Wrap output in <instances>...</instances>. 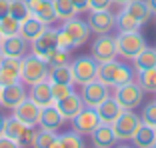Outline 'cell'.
<instances>
[{
    "label": "cell",
    "mask_w": 156,
    "mask_h": 148,
    "mask_svg": "<svg viewBox=\"0 0 156 148\" xmlns=\"http://www.w3.org/2000/svg\"><path fill=\"white\" fill-rule=\"evenodd\" d=\"M90 32L92 30H90V26H88L86 20L74 16V18L62 22V28L58 30V46L66 48V50H72V48L82 46L84 42H88Z\"/></svg>",
    "instance_id": "cell-1"
},
{
    "label": "cell",
    "mask_w": 156,
    "mask_h": 148,
    "mask_svg": "<svg viewBox=\"0 0 156 148\" xmlns=\"http://www.w3.org/2000/svg\"><path fill=\"white\" fill-rule=\"evenodd\" d=\"M48 72H50V66L44 58L36 54H26L20 60V80L28 86H32L36 82H42V80H48Z\"/></svg>",
    "instance_id": "cell-2"
},
{
    "label": "cell",
    "mask_w": 156,
    "mask_h": 148,
    "mask_svg": "<svg viewBox=\"0 0 156 148\" xmlns=\"http://www.w3.org/2000/svg\"><path fill=\"white\" fill-rule=\"evenodd\" d=\"M98 80H102L104 84H108L110 88H116L124 82L132 80V70L122 62L108 60L98 64Z\"/></svg>",
    "instance_id": "cell-3"
},
{
    "label": "cell",
    "mask_w": 156,
    "mask_h": 148,
    "mask_svg": "<svg viewBox=\"0 0 156 148\" xmlns=\"http://www.w3.org/2000/svg\"><path fill=\"white\" fill-rule=\"evenodd\" d=\"M144 48H146V40L138 30H132V32H122L120 30V34L116 36V50L126 60H134Z\"/></svg>",
    "instance_id": "cell-4"
},
{
    "label": "cell",
    "mask_w": 156,
    "mask_h": 148,
    "mask_svg": "<svg viewBox=\"0 0 156 148\" xmlns=\"http://www.w3.org/2000/svg\"><path fill=\"white\" fill-rule=\"evenodd\" d=\"M114 98L124 110H134V108H138L142 104L144 90L138 82L130 80V82H124V84H120V86H116Z\"/></svg>",
    "instance_id": "cell-5"
},
{
    "label": "cell",
    "mask_w": 156,
    "mask_h": 148,
    "mask_svg": "<svg viewBox=\"0 0 156 148\" xmlns=\"http://www.w3.org/2000/svg\"><path fill=\"white\" fill-rule=\"evenodd\" d=\"M34 134H36L34 126H28V124H24V122H20L14 114L6 118V122H4V136L16 140L22 148H30L32 146Z\"/></svg>",
    "instance_id": "cell-6"
},
{
    "label": "cell",
    "mask_w": 156,
    "mask_h": 148,
    "mask_svg": "<svg viewBox=\"0 0 156 148\" xmlns=\"http://www.w3.org/2000/svg\"><path fill=\"white\" fill-rule=\"evenodd\" d=\"M70 68H72V76H74V84H86L92 80L98 78V62L94 60V56H80V58H74L70 62Z\"/></svg>",
    "instance_id": "cell-7"
},
{
    "label": "cell",
    "mask_w": 156,
    "mask_h": 148,
    "mask_svg": "<svg viewBox=\"0 0 156 148\" xmlns=\"http://www.w3.org/2000/svg\"><path fill=\"white\" fill-rule=\"evenodd\" d=\"M140 122H142V118L134 110H122L120 116L112 122V130H114L116 138L126 142V140H132V136L136 132V128L140 126Z\"/></svg>",
    "instance_id": "cell-8"
},
{
    "label": "cell",
    "mask_w": 156,
    "mask_h": 148,
    "mask_svg": "<svg viewBox=\"0 0 156 148\" xmlns=\"http://www.w3.org/2000/svg\"><path fill=\"white\" fill-rule=\"evenodd\" d=\"M108 96H110V86L98 78L92 80V82L82 84V90H80V98H82L84 106H88V108H96Z\"/></svg>",
    "instance_id": "cell-9"
},
{
    "label": "cell",
    "mask_w": 156,
    "mask_h": 148,
    "mask_svg": "<svg viewBox=\"0 0 156 148\" xmlns=\"http://www.w3.org/2000/svg\"><path fill=\"white\" fill-rule=\"evenodd\" d=\"M118 50H116V36H112L110 32L108 34H98V38L92 44V56L94 60L100 64V62H108L114 60Z\"/></svg>",
    "instance_id": "cell-10"
},
{
    "label": "cell",
    "mask_w": 156,
    "mask_h": 148,
    "mask_svg": "<svg viewBox=\"0 0 156 148\" xmlns=\"http://www.w3.org/2000/svg\"><path fill=\"white\" fill-rule=\"evenodd\" d=\"M56 48H58V30H54V28H46L36 40L30 42L32 54L40 56L44 60L52 54V50H56Z\"/></svg>",
    "instance_id": "cell-11"
},
{
    "label": "cell",
    "mask_w": 156,
    "mask_h": 148,
    "mask_svg": "<svg viewBox=\"0 0 156 148\" xmlns=\"http://www.w3.org/2000/svg\"><path fill=\"white\" fill-rule=\"evenodd\" d=\"M86 22L94 34H108L116 26V16L110 10H90Z\"/></svg>",
    "instance_id": "cell-12"
},
{
    "label": "cell",
    "mask_w": 156,
    "mask_h": 148,
    "mask_svg": "<svg viewBox=\"0 0 156 148\" xmlns=\"http://www.w3.org/2000/svg\"><path fill=\"white\" fill-rule=\"evenodd\" d=\"M70 122H72V130H76L78 134H92L94 128L100 124L96 108H88V106H84Z\"/></svg>",
    "instance_id": "cell-13"
},
{
    "label": "cell",
    "mask_w": 156,
    "mask_h": 148,
    "mask_svg": "<svg viewBox=\"0 0 156 148\" xmlns=\"http://www.w3.org/2000/svg\"><path fill=\"white\" fill-rule=\"evenodd\" d=\"M40 110H42V108L38 106L36 102H32L28 96L24 98L22 102H20L18 106L12 108L14 116H16L20 122L28 124V126H36V124H38V120H40Z\"/></svg>",
    "instance_id": "cell-14"
},
{
    "label": "cell",
    "mask_w": 156,
    "mask_h": 148,
    "mask_svg": "<svg viewBox=\"0 0 156 148\" xmlns=\"http://www.w3.org/2000/svg\"><path fill=\"white\" fill-rule=\"evenodd\" d=\"M28 46H30V42L24 40L20 34H14V36L2 38V42H0V52H2V56H10V58H24Z\"/></svg>",
    "instance_id": "cell-15"
},
{
    "label": "cell",
    "mask_w": 156,
    "mask_h": 148,
    "mask_svg": "<svg viewBox=\"0 0 156 148\" xmlns=\"http://www.w3.org/2000/svg\"><path fill=\"white\" fill-rule=\"evenodd\" d=\"M20 60L22 58H10V56H4L0 60V88L20 82Z\"/></svg>",
    "instance_id": "cell-16"
},
{
    "label": "cell",
    "mask_w": 156,
    "mask_h": 148,
    "mask_svg": "<svg viewBox=\"0 0 156 148\" xmlns=\"http://www.w3.org/2000/svg\"><path fill=\"white\" fill-rule=\"evenodd\" d=\"M24 98H26V88H24V84H20V82L8 84V86H2V90H0V106L12 110L14 106H18Z\"/></svg>",
    "instance_id": "cell-17"
},
{
    "label": "cell",
    "mask_w": 156,
    "mask_h": 148,
    "mask_svg": "<svg viewBox=\"0 0 156 148\" xmlns=\"http://www.w3.org/2000/svg\"><path fill=\"white\" fill-rule=\"evenodd\" d=\"M28 8H30V14L36 16L38 20L46 24V26H50L52 22H56V12H54V4H52V0H26Z\"/></svg>",
    "instance_id": "cell-18"
},
{
    "label": "cell",
    "mask_w": 156,
    "mask_h": 148,
    "mask_svg": "<svg viewBox=\"0 0 156 148\" xmlns=\"http://www.w3.org/2000/svg\"><path fill=\"white\" fill-rule=\"evenodd\" d=\"M54 106L58 108L60 114L64 116V120H72L74 116L84 108V102H82V98H80V94H78V92H72V94H68L66 98L56 100Z\"/></svg>",
    "instance_id": "cell-19"
},
{
    "label": "cell",
    "mask_w": 156,
    "mask_h": 148,
    "mask_svg": "<svg viewBox=\"0 0 156 148\" xmlns=\"http://www.w3.org/2000/svg\"><path fill=\"white\" fill-rule=\"evenodd\" d=\"M28 98H30L32 102H36L40 108L54 104V96H52V84H50V80H42V82L32 84V86H30V92H28Z\"/></svg>",
    "instance_id": "cell-20"
},
{
    "label": "cell",
    "mask_w": 156,
    "mask_h": 148,
    "mask_svg": "<svg viewBox=\"0 0 156 148\" xmlns=\"http://www.w3.org/2000/svg\"><path fill=\"white\" fill-rule=\"evenodd\" d=\"M122 110H124V108L116 102L114 96H108L106 100H102L100 104L96 106V114H98L100 124H110V126H112V122L120 116V112H122Z\"/></svg>",
    "instance_id": "cell-21"
},
{
    "label": "cell",
    "mask_w": 156,
    "mask_h": 148,
    "mask_svg": "<svg viewBox=\"0 0 156 148\" xmlns=\"http://www.w3.org/2000/svg\"><path fill=\"white\" fill-rule=\"evenodd\" d=\"M90 136H92V144L96 148H114L116 142H118L110 124H98Z\"/></svg>",
    "instance_id": "cell-22"
},
{
    "label": "cell",
    "mask_w": 156,
    "mask_h": 148,
    "mask_svg": "<svg viewBox=\"0 0 156 148\" xmlns=\"http://www.w3.org/2000/svg\"><path fill=\"white\" fill-rule=\"evenodd\" d=\"M38 124H40V128H44V130L56 132L60 126L64 124V116L58 112V108H56L54 104H50V106H44L40 110V120H38Z\"/></svg>",
    "instance_id": "cell-23"
},
{
    "label": "cell",
    "mask_w": 156,
    "mask_h": 148,
    "mask_svg": "<svg viewBox=\"0 0 156 148\" xmlns=\"http://www.w3.org/2000/svg\"><path fill=\"white\" fill-rule=\"evenodd\" d=\"M46 28H48V26H46L42 20H38L36 16H32V14H30L26 20H22V22H20V30H18V34L24 38V40L34 42V40H36V38L46 30Z\"/></svg>",
    "instance_id": "cell-24"
},
{
    "label": "cell",
    "mask_w": 156,
    "mask_h": 148,
    "mask_svg": "<svg viewBox=\"0 0 156 148\" xmlns=\"http://www.w3.org/2000/svg\"><path fill=\"white\" fill-rule=\"evenodd\" d=\"M132 144L136 148H152L156 144V128L146 122H140V126L132 136Z\"/></svg>",
    "instance_id": "cell-25"
},
{
    "label": "cell",
    "mask_w": 156,
    "mask_h": 148,
    "mask_svg": "<svg viewBox=\"0 0 156 148\" xmlns=\"http://www.w3.org/2000/svg\"><path fill=\"white\" fill-rule=\"evenodd\" d=\"M124 8L128 10L140 24H146L148 20H150V16H152V10H150V6H148L146 0H132V2H128Z\"/></svg>",
    "instance_id": "cell-26"
},
{
    "label": "cell",
    "mask_w": 156,
    "mask_h": 148,
    "mask_svg": "<svg viewBox=\"0 0 156 148\" xmlns=\"http://www.w3.org/2000/svg\"><path fill=\"white\" fill-rule=\"evenodd\" d=\"M48 80H50V82H58V84H74V76H72V68H70V64L50 66Z\"/></svg>",
    "instance_id": "cell-27"
},
{
    "label": "cell",
    "mask_w": 156,
    "mask_h": 148,
    "mask_svg": "<svg viewBox=\"0 0 156 148\" xmlns=\"http://www.w3.org/2000/svg\"><path fill=\"white\" fill-rule=\"evenodd\" d=\"M132 62H134V68H136L138 72L156 68V48H148V46H146Z\"/></svg>",
    "instance_id": "cell-28"
},
{
    "label": "cell",
    "mask_w": 156,
    "mask_h": 148,
    "mask_svg": "<svg viewBox=\"0 0 156 148\" xmlns=\"http://www.w3.org/2000/svg\"><path fill=\"white\" fill-rule=\"evenodd\" d=\"M142 24L134 18L132 14L128 12L126 8H122L118 14H116V28H120L122 32H132V30H140Z\"/></svg>",
    "instance_id": "cell-29"
},
{
    "label": "cell",
    "mask_w": 156,
    "mask_h": 148,
    "mask_svg": "<svg viewBox=\"0 0 156 148\" xmlns=\"http://www.w3.org/2000/svg\"><path fill=\"white\" fill-rule=\"evenodd\" d=\"M52 4H54V12H56V18L62 20V22H66V20L74 18L76 16V8L72 6V2L70 0H52Z\"/></svg>",
    "instance_id": "cell-30"
},
{
    "label": "cell",
    "mask_w": 156,
    "mask_h": 148,
    "mask_svg": "<svg viewBox=\"0 0 156 148\" xmlns=\"http://www.w3.org/2000/svg\"><path fill=\"white\" fill-rule=\"evenodd\" d=\"M60 148H86L84 146L82 134H78L76 130H70V132H62L58 136Z\"/></svg>",
    "instance_id": "cell-31"
},
{
    "label": "cell",
    "mask_w": 156,
    "mask_h": 148,
    "mask_svg": "<svg viewBox=\"0 0 156 148\" xmlns=\"http://www.w3.org/2000/svg\"><path fill=\"white\" fill-rule=\"evenodd\" d=\"M58 136L52 132V130H36V134H34V140H32V148H52V144L56 142Z\"/></svg>",
    "instance_id": "cell-32"
},
{
    "label": "cell",
    "mask_w": 156,
    "mask_h": 148,
    "mask_svg": "<svg viewBox=\"0 0 156 148\" xmlns=\"http://www.w3.org/2000/svg\"><path fill=\"white\" fill-rule=\"evenodd\" d=\"M138 84L144 92H156V68L138 72Z\"/></svg>",
    "instance_id": "cell-33"
},
{
    "label": "cell",
    "mask_w": 156,
    "mask_h": 148,
    "mask_svg": "<svg viewBox=\"0 0 156 148\" xmlns=\"http://www.w3.org/2000/svg\"><path fill=\"white\" fill-rule=\"evenodd\" d=\"M10 16L16 18L18 22L26 20L30 16V8H28L26 0H10Z\"/></svg>",
    "instance_id": "cell-34"
},
{
    "label": "cell",
    "mask_w": 156,
    "mask_h": 148,
    "mask_svg": "<svg viewBox=\"0 0 156 148\" xmlns=\"http://www.w3.org/2000/svg\"><path fill=\"white\" fill-rule=\"evenodd\" d=\"M70 50H66V48H56V50H52V54L46 58V62H48V66H60V64H70Z\"/></svg>",
    "instance_id": "cell-35"
},
{
    "label": "cell",
    "mask_w": 156,
    "mask_h": 148,
    "mask_svg": "<svg viewBox=\"0 0 156 148\" xmlns=\"http://www.w3.org/2000/svg\"><path fill=\"white\" fill-rule=\"evenodd\" d=\"M20 30V22L16 18H12V16H6V18L0 20V32H2V36H14V34H18Z\"/></svg>",
    "instance_id": "cell-36"
},
{
    "label": "cell",
    "mask_w": 156,
    "mask_h": 148,
    "mask_svg": "<svg viewBox=\"0 0 156 148\" xmlns=\"http://www.w3.org/2000/svg\"><path fill=\"white\" fill-rule=\"evenodd\" d=\"M52 84V96H54V102L60 100V98H66L68 94L74 92L72 84H58V82H50Z\"/></svg>",
    "instance_id": "cell-37"
},
{
    "label": "cell",
    "mask_w": 156,
    "mask_h": 148,
    "mask_svg": "<svg viewBox=\"0 0 156 148\" xmlns=\"http://www.w3.org/2000/svg\"><path fill=\"white\" fill-rule=\"evenodd\" d=\"M142 122H146V124H150V126H154L156 128V100L154 102H148L146 106L142 108Z\"/></svg>",
    "instance_id": "cell-38"
},
{
    "label": "cell",
    "mask_w": 156,
    "mask_h": 148,
    "mask_svg": "<svg viewBox=\"0 0 156 148\" xmlns=\"http://www.w3.org/2000/svg\"><path fill=\"white\" fill-rule=\"evenodd\" d=\"M114 0H88V10H110Z\"/></svg>",
    "instance_id": "cell-39"
},
{
    "label": "cell",
    "mask_w": 156,
    "mask_h": 148,
    "mask_svg": "<svg viewBox=\"0 0 156 148\" xmlns=\"http://www.w3.org/2000/svg\"><path fill=\"white\" fill-rule=\"evenodd\" d=\"M0 148H22L16 140H12V138H8V136H0Z\"/></svg>",
    "instance_id": "cell-40"
},
{
    "label": "cell",
    "mask_w": 156,
    "mask_h": 148,
    "mask_svg": "<svg viewBox=\"0 0 156 148\" xmlns=\"http://www.w3.org/2000/svg\"><path fill=\"white\" fill-rule=\"evenodd\" d=\"M10 14V0H0V20Z\"/></svg>",
    "instance_id": "cell-41"
},
{
    "label": "cell",
    "mask_w": 156,
    "mask_h": 148,
    "mask_svg": "<svg viewBox=\"0 0 156 148\" xmlns=\"http://www.w3.org/2000/svg\"><path fill=\"white\" fill-rule=\"evenodd\" d=\"M72 2V6L76 8V12H84V10H88V0H70Z\"/></svg>",
    "instance_id": "cell-42"
},
{
    "label": "cell",
    "mask_w": 156,
    "mask_h": 148,
    "mask_svg": "<svg viewBox=\"0 0 156 148\" xmlns=\"http://www.w3.org/2000/svg\"><path fill=\"white\" fill-rule=\"evenodd\" d=\"M4 122H6V116L0 114V136L4 134Z\"/></svg>",
    "instance_id": "cell-43"
},
{
    "label": "cell",
    "mask_w": 156,
    "mask_h": 148,
    "mask_svg": "<svg viewBox=\"0 0 156 148\" xmlns=\"http://www.w3.org/2000/svg\"><path fill=\"white\" fill-rule=\"evenodd\" d=\"M146 2H148V6H150L152 14H156V0H146Z\"/></svg>",
    "instance_id": "cell-44"
},
{
    "label": "cell",
    "mask_w": 156,
    "mask_h": 148,
    "mask_svg": "<svg viewBox=\"0 0 156 148\" xmlns=\"http://www.w3.org/2000/svg\"><path fill=\"white\" fill-rule=\"evenodd\" d=\"M116 4H120V6H126L128 4V2H132V0H114Z\"/></svg>",
    "instance_id": "cell-45"
},
{
    "label": "cell",
    "mask_w": 156,
    "mask_h": 148,
    "mask_svg": "<svg viewBox=\"0 0 156 148\" xmlns=\"http://www.w3.org/2000/svg\"><path fill=\"white\" fill-rule=\"evenodd\" d=\"M114 148H136V146H130V144L124 142V144H120V146H114Z\"/></svg>",
    "instance_id": "cell-46"
},
{
    "label": "cell",
    "mask_w": 156,
    "mask_h": 148,
    "mask_svg": "<svg viewBox=\"0 0 156 148\" xmlns=\"http://www.w3.org/2000/svg\"><path fill=\"white\" fill-rule=\"evenodd\" d=\"M2 38H4V36H2V32H0V42H2Z\"/></svg>",
    "instance_id": "cell-47"
},
{
    "label": "cell",
    "mask_w": 156,
    "mask_h": 148,
    "mask_svg": "<svg viewBox=\"0 0 156 148\" xmlns=\"http://www.w3.org/2000/svg\"><path fill=\"white\" fill-rule=\"evenodd\" d=\"M2 58H4V56H2V52H0V60H2Z\"/></svg>",
    "instance_id": "cell-48"
},
{
    "label": "cell",
    "mask_w": 156,
    "mask_h": 148,
    "mask_svg": "<svg viewBox=\"0 0 156 148\" xmlns=\"http://www.w3.org/2000/svg\"><path fill=\"white\" fill-rule=\"evenodd\" d=\"M152 148H156V144H154V146H152Z\"/></svg>",
    "instance_id": "cell-49"
},
{
    "label": "cell",
    "mask_w": 156,
    "mask_h": 148,
    "mask_svg": "<svg viewBox=\"0 0 156 148\" xmlns=\"http://www.w3.org/2000/svg\"><path fill=\"white\" fill-rule=\"evenodd\" d=\"M0 90H2V88H0Z\"/></svg>",
    "instance_id": "cell-50"
},
{
    "label": "cell",
    "mask_w": 156,
    "mask_h": 148,
    "mask_svg": "<svg viewBox=\"0 0 156 148\" xmlns=\"http://www.w3.org/2000/svg\"><path fill=\"white\" fill-rule=\"evenodd\" d=\"M94 148H96V146H94Z\"/></svg>",
    "instance_id": "cell-51"
}]
</instances>
